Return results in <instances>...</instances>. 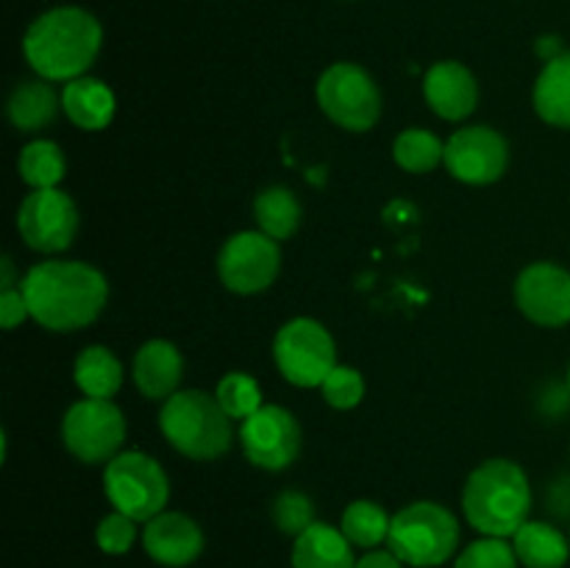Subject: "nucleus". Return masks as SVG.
Returning a JSON list of instances; mask_svg holds the SVG:
<instances>
[{
  "label": "nucleus",
  "mask_w": 570,
  "mask_h": 568,
  "mask_svg": "<svg viewBox=\"0 0 570 568\" xmlns=\"http://www.w3.org/2000/svg\"><path fill=\"white\" fill-rule=\"evenodd\" d=\"M33 321L48 332H81L109 301V282L98 267L78 259L37 262L20 282Z\"/></svg>",
  "instance_id": "nucleus-1"
},
{
  "label": "nucleus",
  "mask_w": 570,
  "mask_h": 568,
  "mask_svg": "<svg viewBox=\"0 0 570 568\" xmlns=\"http://www.w3.org/2000/svg\"><path fill=\"white\" fill-rule=\"evenodd\" d=\"M104 45L98 17L81 6H56L28 26L22 53L45 81H72L87 76Z\"/></svg>",
  "instance_id": "nucleus-2"
},
{
  "label": "nucleus",
  "mask_w": 570,
  "mask_h": 568,
  "mask_svg": "<svg viewBox=\"0 0 570 568\" xmlns=\"http://www.w3.org/2000/svg\"><path fill=\"white\" fill-rule=\"evenodd\" d=\"M532 510V484L518 462L495 457L468 473L462 488V512L476 532L488 538H512Z\"/></svg>",
  "instance_id": "nucleus-3"
},
{
  "label": "nucleus",
  "mask_w": 570,
  "mask_h": 568,
  "mask_svg": "<svg viewBox=\"0 0 570 568\" xmlns=\"http://www.w3.org/2000/svg\"><path fill=\"white\" fill-rule=\"evenodd\" d=\"M159 429L167 443L189 460L209 462L234 443L232 418L206 390H178L159 412Z\"/></svg>",
  "instance_id": "nucleus-4"
},
{
  "label": "nucleus",
  "mask_w": 570,
  "mask_h": 568,
  "mask_svg": "<svg viewBox=\"0 0 570 568\" xmlns=\"http://www.w3.org/2000/svg\"><path fill=\"white\" fill-rule=\"evenodd\" d=\"M462 529L451 510L438 501H415L393 516L387 549L404 566L438 568L460 549Z\"/></svg>",
  "instance_id": "nucleus-5"
},
{
  "label": "nucleus",
  "mask_w": 570,
  "mask_h": 568,
  "mask_svg": "<svg viewBox=\"0 0 570 568\" xmlns=\"http://www.w3.org/2000/svg\"><path fill=\"white\" fill-rule=\"evenodd\" d=\"M104 493L117 512H126L137 523H148L165 512L170 501V479L145 451H120L104 466Z\"/></svg>",
  "instance_id": "nucleus-6"
},
{
  "label": "nucleus",
  "mask_w": 570,
  "mask_h": 568,
  "mask_svg": "<svg viewBox=\"0 0 570 568\" xmlns=\"http://www.w3.org/2000/svg\"><path fill=\"white\" fill-rule=\"evenodd\" d=\"M317 104L334 126L354 134L371 131L382 117L376 78L354 61H337L323 70L317 81Z\"/></svg>",
  "instance_id": "nucleus-7"
},
{
  "label": "nucleus",
  "mask_w": 570,
  "mask_h": 568,
  "mask_svg": "<svg viewBox=\"0 0 570 568\" xmlns=\"http://www.w3.org/2000/svg\"><path fill=\"white\" fill-rule=\"evenodd\" d=\"M273 360L278 373L295 388H321L337 368V343L323 323L293 317L276 332Z\"/></svg>",
  "instance_id": "nucleus-8"
},
{
  "label": "nucleus",
  "mask_w": 570,
  "mask_h": 568,
  "mask_svg": "<svg viewBox=\"0 0 570 568\" xmlns=\"http://www.w3.org/2000/svg\"><path fill=\"white\" fill-rule=\"evenodd\" d=\"M126 440V418L111 399H81L61 418V443L87 466L115 460Z\"/></svg>",
  "instance_id": "nucleus-9"
},
{
  "label": "nucleus",
  "mask_w": 570,
  "mask_h": 568,
  "mask_svg": "<svg viewBox=\"0 0 570 568\" xmlns=\"http://www.w3.org/2000/svg\"><path fill=\"white\" fill-rule=\"evenodd\" d=\"M78 206L65 189H31L17 209L22 243L39 254H61L78 234Z\"/></svg>",
  "instance_id": "nucleus-10"
},
{
  "label": "nucleus",
  "mask_w": 570,
  "mask_h": 568,
  "mask_svg": "<svg viewBox=\"0 0 570 568\" xmlns=\"http://www.w3.org/2000/svg\"><path fill=\"white\" fill-rule=\"evenodd\" d=\"M282 271L278 239L265 232H237L217 254V276L237 295L265 293Z\"/></svg>",
  "instance_id": "nucleus-11"
},
{
  "label": "nucleus",
  "mask_w": 570,
  "mask_h": 568,
  "mask_svg": "<svg viewBox=\"0 0 570 568\" xmlns=\"http://www.w3.org/2000/svg\"><path fill=\"white\" fill-rule=\"evenodd\" d=\"M304 432L301 423L287 407L265 404L245 418L239 427V445L250 466L262 471H284L293 466L301 454Z\"/></svg>",
  "instance_id": "nucleus-12"
},
{
  "label": "nucleus",
  "mask_w": 570,
  "mask_h": 568,
  "mask_svg": "<svg viewBox=\"0 0 570 568\" xmlns=\"http://www.w3.org/2000/svg\"><path fill=\"white\" fill-rule=\"evenodd\" d=\"M445 170L462 184L488 187L507 173L510 143L490 126H468L451 134L445 143Z\"/></svg>",
  "instance_id": "nucleus-13"
},
{
  "label": "nucleus",
  "mask_w": 570,
  "mask_h": 568,
  "mask_svg": "<svg viewBox=\"0 0 570 568\" xmlns=\"http://www.w3.org/2000/svg\"><path fill=\"white\" fill-rule=\"evenodd\" d=\"M515 304L538 326H568L570 273L557 262H534L523 267L515 282Z\"/></svg>",
  "instance_id": "nucleus-14"
},
{
  "label": "nucleus",
  "mask_w": 570,
  "mask_h": 568,
  "mask_svg": "<svg viewBox=\"0 0 570 568\" xmlns=\"http://www.w3.org/2000/svg\"><path fill=\"white\" fill-rule=\"evenodd\" d=\"M145 555L167 568L193 566L204 555V529L187 512L165 510L150 518L142 529Z\"/></svg>",
  "instance_id": "nucleus-15"
},
{
  "label": "nucleus",
  "mask_w": 570,
  "mask_h": 568,
  "mask_svg": "<svg viewBox=\"0 0 570 568\" xmlns=\"http://www.w3.org/2000/svg\"><path fill=\"white\" fill-rule=\"evenodd\" d=\"M423 98L438 117L460 123L476 111L479 84L460 61H438L423 76Z\"/></svg>",
  "instance_id": "nucleus-16"
},
{
  "label": "nucleus",
  "mask_w": 570,
  "mask_h": 568,
  "mask_svg": "<svg viewBox=\"0 0 570 568\" xmlns=\"http://www.w3.org/2000/svg\"><path fill=\"white\" fill-rule=\"evenodd\" d=\"M184 356L170 340H148L134 354V384L150 401H167L181 390Z\"/></svg>",
  "instance_id": "nucleus-17"
},
{
  "label": "nucleus",
  "mask_w": 570,
  "mask_h": 568,
  "mask_svg": "<svg viewBox=\"0 0 570 568\" xmlns=\"http://www.w3.org/2000/svg\"><path fill=\"white\" fill-rule=\"evenodd\" d=\"M61 109H65L67 120L81 131H104L115 120L117 98L109 84L92 76H81L65 84Z\"/></svg>",
  "instance_id": "nucleus-18"
},
{
  "label": "nucleus",
  "mask_w": 570,
  "mask_h": 568,
  "mask_svg": "<svg viewBox=\"0 0 570 568\" xmlns=\"http://www.w3.org/2000/svg\"><path fill=\"white\" fill-rule=\"evenodd\" d=\"M293 568H356L354 546L343 529L315 521L293 543Z\"/></svg>",
  "instance_id": "nucleus-19"
},
{
  "label": "nucleus",
  "mask_w": 570,
  "mask_h": 568,
  "mask_svg": "<svg viewBox=\"0 0 570 568\" xmlns=\"http://www.w3.org/2000/svg\"><path fill=\"white\" fill-rule=\"evenodd\" d=\"M61 109V95L50 87L45 78H33V81H20L9 95L6 104V115H9L11 126L17 131H42L45 126L56 120Z\"/></svg>",
  "instance_id": "nucleus-20"
},
{
  "label": "nucleus",
  "mask_w": 570,
  "mask_h": 568,
  "mask_svg": "<svg viewBox=\"0 0 570 568\" xmlns=\"http://www.w3.org/2000/svg\"><path fill=\"white\" fill-rule=\"evenodd\" d=\"M534 111L554 128H570V50L546 61L534 81Z\"/></svg>",
  "instance_id": "nucleus-21"
},
{
  "label": "nucleus",
  "mask_w": 570,
  "mask_h": 568,
  "mask_svg": "<svg viewBox=\"0 0 570 568\" xmlns=\"http://www.w3.org/2000/svg\"><path fill=\"white\" fill-rule=\"evenodd\" d=\"M512 549H515L518 562L527 568H566L570 557V538H566L554 523L529 518L512 535Z\"/></svg>",
  "instance_id": "nucleus-22"
},
{
  "label": "nucleus",
  "mask_w": 570,
  "mask_h": 568,
  "mask_svg": "<svg viewBox=\"0 0 570 568\" xmlns=\"http://www.w3.org/2000/svg\"><path fill=\"white\" fill-rule=\"evenodd\" d=\"M72 379L87 399H111L122 388V365L106 345H87L76 356Z\"/></svg>",
  "instance_id": "nucleus-23"
},
{
  "label": "nucleus",
  "mask_w": 570,
  "mask_h": 568,
  "mask_svg": "<svg viewBox=\"0 0 570 568\" xmlns=\"http://www.w3.org/2000/svg\"><path fill=\"white\" fill-rule=\"evenodd\" d=\"M254 215L259 232L273 239H289L301 226V200L289 187H265L254 200Z\"/></svg>",
  "instance_id": "nucleus-24"
},
{
  "label": "nucleus",
  "mask_w": 570,
  "mask_h": 568,
  "mask_svg": "<svg viewBox=\"0 0 570 568\" xmlns=\"http://www.w3.org/2000/svg\"><path fill=\"white\" fill-rule=\"evenodd\" d=\"M390 523H393V518L384 512V507L379 501L356 499L345 507L340 529H343V535L351 540L354 549L373 551L382 543H387Z\"/></svg>",
  "instance_id": "nucleus-25"
},
{
  "label": "nucleus",
  "mask_w": 570,
  "mask_h": 568,
  "mask_svg": "<svg viewBox=\"0 0 570 568\" xmlns=\"http://www.w3.org/2000/svg\"><path fill=\"white\" fill-rule=\"evenodd\" d=\"M17 173L31 189H53L65 178L67 159L53 139H33L20 150Z\"/></svg>",
  "instance_id": "nucleus-26"
},
{
  "label": "nucleus",
  "mask_w": 570,
  "mask_h": 568,
  "mask_svg": "<svg viewBox=\"0 0 570 568\" xmlns=\"http://www.w3.org/2000/svg\"><path fill=\"white\" fill-rule=\"evenodd\" d=\"M393 159L406 173H432L445 161V143L429 128H406L393 139Z\"/></svg>",
  "instance_id": "nucleus-27"
},
{
  "label": "nucleus",
  "mask_w": 570,
  "mask_h": 568,
  "mask_svg": "<svg viewBox=\"0 0 570 568\" xmlns=\"http://www.w3.org/2000/svg\"><path fill=\"white\" fill-rule=\"evenodd\" d=\"M215 399L220 401V407L226 410V415L232 421H245V418L254 415L259 407H265L262 401V388L250 373L232 371L217 382Z\"/></svg>",
  "instance_id": "nucleus-28"
},
{
  "label": "nucleus",
  "mask_w": 570,
  "mask_h": 568,
  "mask_svg": "<svg viewBox=\"0 0 570 568\" xmlns=\"http://www.w3.org/2000/svg\"><path fill=\"white\" fill-rule=\"evenodd\" d=\"M515 549L507 538H488L482 535L479 540L468 543L465 549L456 555L454 568H518Z\"/></svg>",
  "instance_id": "nucleus-29"
},
{
  "label": "nucleus",
  "mask_w": 570,
  "mask_h": 568,
  "mask_svg": "<svg viewBox=\"0 0 570 568\" xmlns=\"http://www.w3.org/2000/svg\"><path fill=\"white\" fill-rule=\"evenodd\" d=\"M273 523L278 532L298 538L315 523V501L301 490H282L273 501Z\"/></svg>",
  "instance_id": "nucleus-30"
},
{
  "label": "nucleus",
  "mask_w": 570,
  "mask_h": 568,
  "mask_svg": "<svg viewBox=\"0 0 570 568\" xmlns=\"http://www.w3.org/2000/svg\"><path fill=\"white\" fill-rule=\"evenodd\" d=\"M323 399L334 410H354L362 399H365V379L356 368L337 365L321 384Z\"/></svg>",
  "instance_id": "nucleus-31"
},
{
  "label": "nucleus",
  "mask_w": 570,
  "mask_h": 568,
  "mask_svg": "<svg viewBox=\"0 0 570 568\" xmlns=\"http://www.w3.org/2000/svg\"><path fill=\"white\" fill-rule=\"evenodd\" d=\"M95 540H98L100 551H106V555H128L131 546L137 543V521L128 518L126 512H109V516L100 518L98 529H95Z\"/></svg>",
  "instance_id": "nucleus-32"
},
{
  "label": "nucleus",
  "mask_w": 570,
  "mask_h": 568,
  "mask_svg": "<svg viewBox=\"0 0 570 568\" xmlns=\"http://www.w3.org/2000/svg\"><path fill=\"white\" fill-rule=\"evenodd\" d=\"M26 317H31L28 312V301L22 295L20 287H9V290H0V323H3L6 332L20 326Z\"/></svg>",
  "instance_id": "nucleus-33"
},
{
  "label": "nucleus",
  "mask_w": 570,
  "mask_h": 568,
  "mask_svg": "<svg viewBox=\"0 0 570 568\" xmlns=\"http://www.w3.org/2000/svg\"><path fill=\"white\" fill-rule=\"evenodd\" d=\"M356 568H404V562L390 549H373L356 560Z\"/></svg>",
  "instance_id": "nucleus-34"
},
{
  "label": "nucleus",
  "mask_w": 570,
  "mask_h": 568,
  "mask_svg": "<svg viewBox=\"0 0 570 568\" xmlns=\"http://www.w3.org/2000/svg\"><path fill=\"white\" fill-rule=\"evenodd\" d=\"M0 271H3V276H0V290L17 287V282H14V262H11V256H3V259H0Z\"/></svg>",
  "instance_id": "nucleus-35"
},
{
  "label": "nucleus",
  "mask_w": 570,
  "mask_h": 568,
  "mask_svg": "<svg viewBox=\"0 0 570 568\" xmlns=\"http://www.w3.org/2000/svg\"><path fill=\"white\" fill-rule=\"evenodd\" d=\"M568 388H570V365H568Z\"/></svg>",
  "instance_id": "nucleus-36"
},
{
  "label": "nucleus",
  "mask_w": 570,
  "mask_h": 568,
  "mask_svg": "<svg viewBox=\"0 0 570 568\" xmlns=\"http://www.w3.org/2000/svg\"><path fill=\"white\" fill-rule=\"evenodd\" d=\"M568 538H570V535H568Z\"/></svg>",
  "instance_id": "nucleus-37"
}]
</instances>
